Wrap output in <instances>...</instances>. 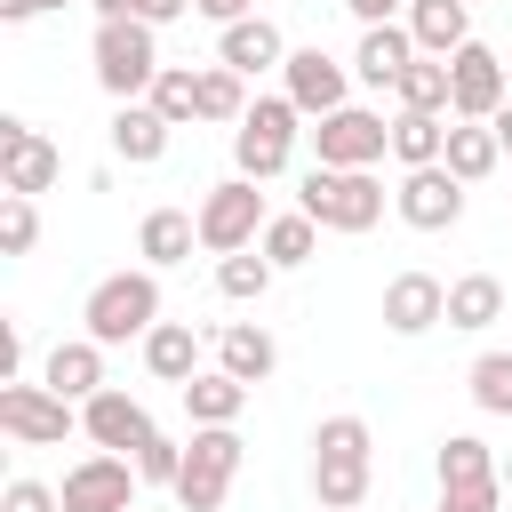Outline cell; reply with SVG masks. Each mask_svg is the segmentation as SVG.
<instances>
[{
	"instance_id": "1",
	"label": "cell",
	"mask_w": 512,
	"mask_h": 512,
	"mask_svg": "<svg viewBox=\"0 0 512 512\" xmlns=\"http://www.w3.org/2000/svg\"><path fill=\"white\" fill-rule=\"evenodd\" d=\"M368 480H376L368 424L360 416H320V432H312V496H320V512H360Z\"/></svg>"
},
{
	"instance_id": "2",
	"label": "cell",
	"mask_w": 512,
	"mask_h": 512,
	"mask_svg": "<svg viewBox=\"0 0 512 512\" xmlns=\"http://www.w3.org/2000/svg\"><path fill=\"white\" fill-rule=\"evenodd\" d=\"M160 328V272L152 264H136V272H104L96 288H88V304H80V336H96L104 352L112 344H144Z\"/></svg>"
},
{
	"instance_id": "3",
	"label": "cell",
	"mask_w": 512,
	"mask_h": 512,
	"mask_svg": "<svg viewBox=\"0 0 512 512\" xmlns=\"http://www.w3.org/2000/svg\"><path fill=\"white\" fill-rule=\"evenodd\" d=\"M96 88L112 96V104H144L152 96V80L168 72L160 64V32L144 24V16H120V24H96Z\"/></svg>"
},
{
	"instance_id": "4",
	"label": "cell",
	"mask_w": 512,
	"mask_h": 512,
	"mask_svg": "<svg viewBox=\"0 0 512 512\" xmlns=\"http://www.w3.org/2000/svg\"><path fill=\"white\" fill-rule=\"evenodd\" d=\"M296 208L320 232H376L384 224V176L376 168H304Z\"/></svg>"
},
{
	"instance_id": "5",
	"label": "cell",
	"mask_w": 512,
	"mask_h": 512,
	"mask_svg": "<svg viewBox=\"0 0 512 512\" xmlns=\"http://www.w3.org/2000/svg\"><path fill=\"white\" fill-rule=\"evenodd\" d=\"M240 464H248V440H240L232 424H192L184 472H176V504H184V512H216V504L232 496Z\"/></svg>"
},
{
	"instance_id": "6",
	"label": "cell",
	"mask_w": 512,
	"mask_h": 512,
	"mask_svg": "<svg viewBox=\"0 0 512 512\" xmlns=\"http://www.w3.org/2000/svg\"><path fill=\"white\" fill-rule=\"evenodd\" d=\"M192 216H200V248H208V256H240V248H256V240H264V224H272V208H264V192H256L248 176L208 184Z\"/></svg>"
},
{
	"instance_id": "7",
	"label": "cell",
	"mask_w": 512,
	"mask_h": 512,
	"mask_svg": "<svg viewBox=\"0 0 512 512\" xmlns=\"http://www.w3.org/2000/svg\"><path fill=\"white\" fill-rule=\"evenodd\" d=\"M296 120H304V112H296L288 96H256V104H248V120L232 128V160H240L248 184H272V176L288 168V152H296Z\"/></svg>"
},
{
	"instance_id": "8",
	"label": "cell",
	"mask_w": 512,
	"mask_h": 512,
	"mask_svg": "<svg viewBox=\"0 0 512 512\" xmlns=\"http://www.w3.org/2000/svg\"><path fill=\"white\" fill-rule=\"evenodd\" d=\"M504 96H512V64L488 40H464L448 56V120H496Z\"/></svg>"
},
{
	"instance_id": "9",
	"label": "cell",
	"mask_w": 512,
	"mask_h": 512,
	"mask_svg": "<svg viewBox=\"0 0 512 512\" xmlns=\"http://www.w3.org/2000/svg\"><path fill=\"white\" fill-rule=\"evenodd\" d=\"M384 152H392V120L368 104H344L312 128V168H376Z\"/></svg>"
},
{
	"instance_id": "10",
	"label": "cell",
	"mask_w": 512,
	"mask_h": 512,
	"mask_svg": "<svg viewBox=\"0 0 512 512\" xmlns=\"http://www.w3.org/2000/svg\"><path fill=\"white\" fill-rule=\"evenodd\" d=\"M0 432L16 448H64V432H80V408L48 384H0Z\"/></svg>"
},
{
	"instance_id": "11",
	"label": "cell",
	"mask_w": 512,
	"mask_h": 512,
	"mask_svg": "<svg viewBox=\"0 0 512 512\" xmlns=\"http://www.w3.org/2000/svg\"><path fill=\"white\" fill-rule=\"evenodd\" d=\"M280 96H288L304 120H328V112L352 104V64H336L328 48H288V64H280Z\"/></svg>"
},
{
	"instance_id": "12",
	"label": "cell",
	"mask_w": 512,
	"mask_h": 512,
	"mask_svg": "<svg viewBox=\"0 0 512 512\" xmlns=\"http://www.w3.org/2000/svg\"><path fill=\"white\" fill-rule=\"evenodd\" d=\"M136 456H80L64 480H56V496H64V512H136Z\"/></svg>"
},
{
	"instance_id": "13",
	"label": "cell",
	"mask_w": 512,
	"mask_h": 512,
	"mask_svg": "<svg viewBox=\"0 0 512 512\" xmlns=\"http://www.w3.org/2000/svg\"><path fill=\"white\" fill-rule=\"evenodd\" d=\"M56 176H64V152H56V144H48L32 120H0V192L40 200Z\"/></svg>"
},
{
	"instance_id": "14",
	"label": "cell",
	"mask_w": 512,
	"mask_h": 512,
	"mask_svg": "<svg viewBox=\"0 0 512 512\" xmlns=\"http://www.w3.org/2000/svg\"><path fill=\"white\" fill-rule=\"evenodd\" d=\"M80 432H88V440H96L104 456H136V448H144V440H152L160 424H152V408H144L136 392L104 384V392H96V400L80 408Z\"/></svg>"
},
{
	"instance_id": "15",
	"label": "cell",
	"mask_w": 512,
	"mask_h": 512,
	"mask_svg": "<svg viewBox=\"0 0 512 512\" xmlns=\"http://www.w3.org/2000/svg\"><path fill=\"white\" fill-rule=\"evenodd\" d=\"M464 192H472V184H456L448 168H408L400 192H392V208H400V224H416V232H448V224L464 216Z\"/></svg>"
},
{
	"instance_id": "16",
	"label": "cell",
	"mask_w": 512,
	"mask_h": 512,
	"mask_svg": "<svg viewBox=\"0 0 512 512\" xmlns=\"http://www.w3.org/2000/svg\"><path fill=\"white\" fill-rule=\"evenodd\" d=\"M440 320H448V280H432V272H392L384 280V328L392 336H424Z\"/></svg>"
},
{
	"instance_id": "17",
	"label": "cell",
	"mask_w": 512,
	"mask_h": 512,
	"mask_svg": "<svg viewBox=\"0 0 512 512\" xmlns=\"http://www.w3.org/2000/svg\"><path fill=\"white\" fill-rule=\"evenodd\" d=\"M216 64H224V72H240V80L280 72V64H288V40H280V24H272V16H240V24H224V32H216Z\"/></svg>"
},
{
	"instance_id": "18",
	"label": "cell",
	"mask_w": 512,
	"mask_h": 512,
	"mask_svg": "<svg viewBox=\"0 0 512 512\" xmlns=\"http://www.w3.org/2000/svg\"><path fill=\"white\" fill-rule=\"evenodd\" d=\"M40 384H48L56 400L88 408V400L104 392V344H96V336H64V344L40 360Z\"/></svg>"
},
{
	"instance_id": "19",
	"label": "cell",
	"mask_w": 512,
	"mask_h": 512,
	"mask_svg": "<svg viewBox=\"0 0 512 512\" xmlns=\"http://www.w3.org/2000/svg\"><path fill=\"white\" fill-rule=\"evenodd\" d=\"M408 40H416V56H456L464 40H472V0H408Z\"/></svg>"
},
{
	"instance_id": "20",
	"label": "cell",
	"mask_w": 512,
	"mask_h": 512,
	"mask_svg": "<svg viewBox=\"0 0 512 512\" xmlns=\"http://www.w3.org/2000/svg\"><path fill=\"white\" fill-rule=\"evenodd\" d=\"M416 64V40H408V24H368L360 32V48H352V72L368 80V88H400V72Z\"/></svg>"
},
{
	"instance_id": "21",
	"label": "cell",
	"mask_w": 512,
	"mask_h": 512,
	"mask_svg": "<svg viewBox=\"0 0 512 512\" xmlns=\"http://www.w3.org/2000/svg\"><path fill=\"white\" fill-rule=\"evenodd\" d=\"M216 368H224V376H240V384L256 392V384L280 368V344H272V328H256V320H232V328L216 336Z\"/></svg>"
},
{
	"instance_id": "22",
	"label": "cell",
	"mask_w": 512,
	"mask_h": 512,
	"mask_svg": "<svg viewBox=\"0 0 512 512\" xmlns=\"http://www.w3.org/2000/svg\"><path fill=\"white\" fill-rule=\"evenodd\" d=\"M168 120L152 112V104H112V152L128 160V168H152V160H168Z\"/></svg>"
},
{
	"instance_id": "23",
	"label": "cell",
	"mask_w": 512,
	"mask_h": 512,
	"mask_svg": "<svg viewBox=\"0 0 512 512\" xmlns=\"http://www.w3.org/2000/svg\"><path fill=\"white\" fill-rule=\"evenodd\" d=\"M192 248H200V216H184V208H152V216L136 224V256H144L152 272L184 264Z\"/></svg>"
},
{
	"instance_id": "24",
	"label": "cell",
	"mask_w": 512,
	"mask_h": 512,
	"mask_svg": "<svg viewBox=\"0 0 512 512\" xmlns=\"http://www.w3.org/2000/svg\"><path fill=\"white\" fill-rule=\"evenodd\" d=\"M496 160H504V144H496V128H488V120H448V152H440V168H448L456 184L496 176Z\"/></svg>"
},
{
	"instance_id": "25",
	"label": "cell",
	"mask_w": 512,
	"mask_h": 512,
	"mask_svg": "<svg viewBox=\"0 0 512 512\" xmlns=\"http://www.w3.org/2000/svg\"><path fill=\"white\" fill-rule=\"evenodd\" d=\"M144 368L184 392V384L200 376V336H192V320H160V328L144 336Z\"/></svg>"
},
{
	"instance_id": "26",
	"label": "cell",
	"mask_w": 512,
	"mask_h": 512,
	"mask_svg": "<svg viewBox=\"0 0 512 512\" xmlns=\"http://www.w3.org/2000/svg\"><path fill=\"white\" fill-rule=\"evenodd\" d=\"M440 488H504V464L480 432H448L440 440Z\"/></svg>"
},
{
	"instance_id": "27",
	"label": "cell",
	"mask_w": 512,
	"mask_h": 512,
	"mask_svg": "<svg viewBox=\"0 0 512 512\" xmlns=\"http://www.w3.org/2000/svg\"><path fill=\"white\" fill-rule=\"evenodd\" d=\"M448 152V112H392V160L400 168H440Z\"/></svg>"
},
{
	"instance_id": "28",
	"label": "cell",
	"mask_w": 512,
	"mask_h": 512,
	"mask_svg": "<svg viewBox=\"0 0 512 512\" xmlns=\"http://www.w3.org/2000/svg\"><path fill=\"white\" fill-rule=\"evenodd\" d=\"M240 408H248V384L224 376V368H200V376L184 384V416H192V424H240Z\"/></svg>"
},
{
	"instance_id": "29",
	"label": "cell",
	"mask_w": 512,
	"mask_h": 512,
	"mask_svg": "<svg viewBox=\"0 0 512 512\" xmlns=\"http://www.w3.org/2000/svg\"><path fill=\"white\" fill-rule=\"evenodd\" d=\"M496 320H504V280L496 272L448 280V328H496Z\"/></svg>"
},
{
	"instance_id": "30",
	"label": "cell",
	"mask_w": 512,
	"mask_h": 512,
	"mask_svg": "<svg viewBox=\"0 0 512 512\" xmlns=\"http://www.w3.org/2000/svg\"><path fill=\"white\" fill-rule=\"evenodd\" d=\"M264 256H272V272H296V264H312V248H320V224L304 216V208H288V216H272L264 224V240H256Z\"/></svg>"
},
{
	"instance_id": "31",
	"label": "cell",
	"mask_w": 512,
	"mask_h": 512,
	"mask_svg": "<svg viewBox=\"0 0 512 512\" xmlns=\"http://www.w3.org/2000/svg\"><path fill=\"white\" fill-rule=\"evenodd\" d=\"M144 104H152L168 128H192V120H200V72H192V64H168V72L152 80V96H144Z\"/></svg>"
},
{
	"instance_id": "32",
	"label": "cell",
	"mask_w": 512,
	"mask_h": 512,
	"mask_svg": "<svg viewBox=\"0 0 512 512\" xmlns=\"http://www.w3.org/2000/svg\"><path fill=\"white\" fill-rule=\"evenodd\" d=\"M392 96H400V112H448V56H416Z\"/></svg>"
},
{
	"instance_id": "33",
	"label": "cell",
	"mask_w": 512,
	"mask_h": 512,
	"mask_svg": "<svg viewBox=\"0 0 512 512\" xmlns=\"http://www.w3.org/2000/svg\"><path fill=\"white\" fill-rule=\"evenodd\" d=\"M200 120L240 128V120H248V80H240V72H224V64H208V72H200Z\"/></svg>"
},
{
	"instance_id": "34",
	"label": "cell",
	"mask_w": 512,
	"mask_h": 512,
	"mask_svg": "<svg viewBox=\"0 0 512 512\" xmlns=\"http://www.w3.org/2000/svg\"><path fill=\"white\" fill-rule=\"evenodd\" d=\"M280 272H272V256L264 248H240V256H216V288L232 296V304H256L264 288H272Z\"/></svg>"
},
{
	"instance_id": "35",
	"label": "cell",
	"mask_w": 512,
	"mask_h": 512,
	"mask_svg": "<svg viewBox=\"0 0 512 512\" xmlns=\"http://www.w3.org/2000/svg\"><path fill=\"white\" fill-rule=\"evenodd\" d=\"M464 384H472V400H480V416H512V352H480Z\"/></svg>"
},
{
	"instance_id": "36",
	"label": "cell",
	"mask_w": 512,
	"mask_h": 512,
	"mask_svg": "<svg viewBox=\"0 0 512 512\" xmlns=\"http://www.w3.org/2000/svg\"><path fill=\"white\" fill-rule=\"evenodd\" d=\"M40 248V208L24 192H0V256H32Z\"/></svg>"
},
{
	"instance_id": "37",
	"label": "cell",
	"mask_w": 512,
	"mask_h": 512,
	"mask_svg": "<svg viewBox=\"0 0 512 512\" xmlns=\"http://www.w3.org/2000/svg\"><path fill=\"white\" fill-rule=\"evenodd\" d=\"M176 472H184V440L152 432V440L136 448V480H144V488H176Z\"/></svg>"
},
{
	"instance_id": "38",
	"label": "cell",
	"mask_w": 512,
	"mask_h": 512,
	"mask_svg": "<svg viewBox=\"0 0 512 512\" xmlns=\"http://www.w3.org/2000/svg\"><path fill=\"white\" fill-rule=\"evenodd\" d=\"M0 512H64V496H56L48 480H32V472H16V480L0 488Z\"/></svg>"
},
{
	"instance_id": "39",
	"label": "cell",
	"mask_w": 512,
	"mask_h": 512,
	"mask_svg": "<svg viewBox=\"0 0 512 512\" xmlns=\"http://www.w3.org/2000/svg\"><path fill=\"white\" fill-rule=\"evenodd\" d=\"M440 512H504V488H440Z\"/></svg>"
},
{
	"instance_id": "40",
	"label": "cell",
	"mask_w": 512,
	"mask_h": 512,
	"mask_svg": "<svg viewBox=\"0 0 512 512\" xmlns=\"http://www.w3.org/2000/svg\"><path fill=\"white\" fill-rule=\"evenodd\" d=\"M192 8H200L216 32H224V24H240V16H256V0H192Z\"/></svg>"
},
{
	"instance_id": "41",
	"label": "cell",
	"mask_w": 512,
	"mask_h": 512,
	"mask_svg": "<svg viewBox=\"0 0 512 512\" xmlns=\"http://www.w3.org/2000/svg\"><path fill=\"white\" fill-rule=\"evenodd\" d=\"M344 8L360 16V32H368V24H392V16H408V0H344Z\"/></svg>"
},
{
	"instance_id": "42",
	"label": "cell",
	"mask_w": 512,
	"mask_h": 512,
	"mask_svg": "<svg viewBox=\"0 0 512 512\" xmlns=\"http://www.w3.org/2000/svg\"><path fill=\"white\" fill-rule=\"evenodd\" d=\"M184 8H192V0H144V24H152V32H160V24H176V16H184Z\"/></svg>"
},
{
	"instance_id": "43",
	"label": "cell",
	"mask_w": 512,
	"mask_h": 512,
	"mask_svg": "<svg viewBox=\"0 0 512 512\" xmlns=\"http://www.w3.org/2000/svg\"><path fill=\"white\" fill-rule=\"evenodd\" d=\"M96 8V24H120V16H144V0H88Z\"/></svg>"
},
{
	"instance_id": "44",
	"label": "cell",
	"mask_w": 512,
	"mask_h": 512,
	"mask_svg": "<svg viewBox=\"0 0 512 512\" xmlns=\"http://www.w3.org/2000/svg\"><path fill=\"white\" fill-rule=\"evenodd\" d=\"M48 8H64V0H0V16H8V24H24V16H48Z\"/></svg>"
},
{
	"instance_id": "45",
	"label": "cell",
	"mask_w": 512,
	"mask_h": 512,
	"mask_svg": "<svg viewBox=\"0 0 512 512\" xmlns=\"http://www.w3.org/2000/svg\"><path fill=\"white\" fill-rule=\"evenodd\" d=\"M488 128H496V144H504V152H512V96H504V112H496V120H488Z\"/></svg>"
},
{
	"instance_id": "46",
	"label": "cell",
	"mask_w": 512,
	"mask_h": 512,
	"mask_svg": "<svg viewBox=\"0 0 512 512\" xmlns=\"http://www.w3.org/2000/svg\"><path fill=\"white\" fill-rule=\"evenodd\" d=\"M504 496H512V456H504Z\"/></svg>"
}]
</instances>
